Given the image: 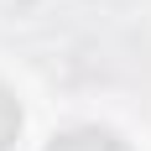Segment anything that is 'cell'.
I'll use <instances>...</instances> for the list:
<instances>
[{"label": "cell", "instance_id": "6da1fadb", "mask_svg": "<svg viewBox=\"0 0 151 151\" xmlns=\"http://www.w3.org/2000/svg\"><path fill=\"white\" fill-rule=\"evenodd\" d=\"M47 151H130L120 136H109L99 125H78V130H63V136L47 141Z\"/></svg>", "mask_w": 151, "mask_h": 151}, {"label": "cell", "instance_id": "7a4b0ae2", "mask_svg": "<svg viewBox=\"0 0 151 151\" xmlns=\"http://www.w3.org/2000/svg\"><path fill=\"white\" fill-rule=\"evenodd\" d=\"M16 136H21V104H16V94L0 83V151H11Z\"/></svg>", "mask_w": 151, "mask_h": 151}]
</instances>
